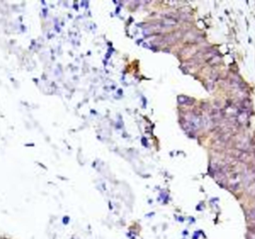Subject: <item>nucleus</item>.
Returning a JSON list of instances; mask_svg holds the SVG:
<instances>
[{"label":"nucleus","instance_id":"nucleus-1","mask_svg":"<svg viewBox=\"0 0 255 239\" xmlns=\"http://www.w3.org/2000/svg\"><path fill=\"white\" fill-rule=\"evenodd\" d=\"M247 119H248V115L246 114L245 112H242L240 113V114L238 115V121L241 124H244V123H246Z\"/></svg>","mask_w":255,"mask_h":239}]
</instances>
